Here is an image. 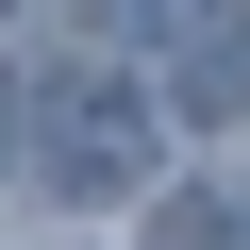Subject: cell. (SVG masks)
<instances>
[{"mask_svg": "<svg viewBox=\"0 0 250 250\" xmlns=\"http://www.w3.org/2000/svg\"><path fill=\"white\" fill-rule=\"evenodd\" d=\"M50 167L117 200V184H134V167H150V117H134V100H83V117H67V134H50Z\"/></svg>", "mask_w": 250, "mask_h": 250, "instance_id": "1", "label": "cell"}, {"mask_svg": "<svg viewBox=\"0 0 250 250\" xmlns=\"http://www.w3.org/2000/svg\"><path fill=\"white\" fill-rule=\"evenodd\" d=\"M250 100V17H200L184 34V117H233Z\"/></svg>", "mask_w": 250, "mask_h": 250, "instance_id": "2", "label": "cell"}, {"mask_svg": "<svg viewBox=\"0 0 250 250\" xmlns=\"http://www.w3.org/2000/svg\"><path fill=\"white\" fill-rule=\"evenodd\" d=\"M83 17H167V0H83Z\"/></svg>", "mask_w": 250, "mask_h": 250, "instance_id": "3", "label": "cell"}]
</instances>
